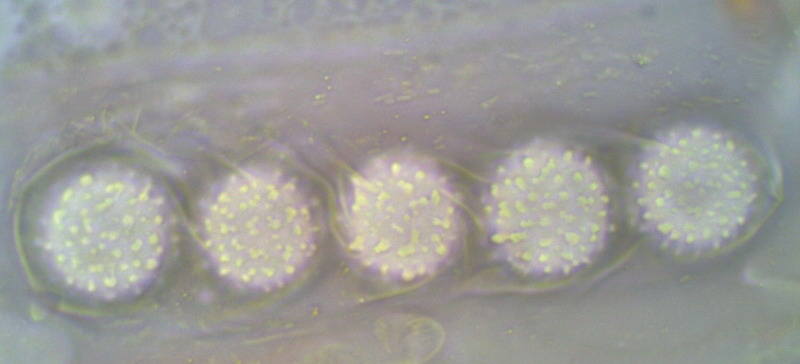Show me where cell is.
<instances>
[{
	"instance_id": "cell-2",
	"label": "cell",
	"mask_w": 800,
	"mask_h": 364,
	"mask_svg": "<svg viewBox=\"0 0 800 364\" xmlns=\"http://www.w3.org/2000/svg\"><path fill=\"white\" fill-rule=\"evenodd\" d=\"M487 225L502 257L532 275L565 274L590 262L608 232V201L591 161L564 145L532 142L497 168Z\"/></svg>"
},
{
	"instance_id": "cell-5",
	"label": "cell",
	"mask_w": 800,
	"mask_h": 364,
	"mask_svg": "<svg viewBox=\"0 0 800 364\" xmlns=\"http://www.w3.org/2000/svg\"><path fill=\"white\" fill-rule=\"evenodd\" d=\"M206 249L232 284L270 290L293 278L314 249L310 208L296 184L269 169L229 176L205 210Z\"/></svg>"
},
{
	"instance_id": "cell-1",
	"label": "cell",
	"mask_w": 800,
	"mask_h": 364,
	"mask_svg": "<svg viewBox=\"0 0 800 364\" xmlns=\"http://www.w3.org/2000/svg\"><path fill=\"white\" fill-rule=\"evenodd\" d=\"M162 198L128 171L86 173L51 199L38 236L57 280L89 297L112 300L141 290L165 253Z\"/></svg>"
},
{
	"instance_id": "cell-4",
	"label": "cell",
	"mask_w": 800,
	"mask_h": 364,
	"mask_svg": "<svg viewBox=\"0 0 800 364\" xmlns=\"http://www.w3.org/2000/svg\"><path fill=\"white\" fill-rule=\"evenodd\" d=\"M346 229L351 251L366 268L410 281L432 275L450 257L460 233L458 202L429 160L387 155L352 182Z\"/></svg>"
},
{
	"instance_id": "cell-3",
	"label": "cell",
	"mask_w": 800,
	"mask_h": 364,
	"mask_svg": "<svg viewBox=\"0 0 800 364\" xmlns=\"http://www.w3.org/2000/svg\"><path fill=\"white\" fill-rule=\"evenodd\" d=\"M635 189L650 235L676 253H701L743 229L757 205L760 180L750 153L731 135L683 126L644 149Z\"/></svg>"
}]
</instances>
